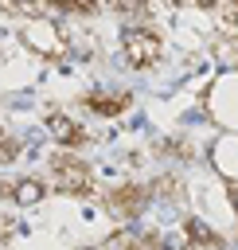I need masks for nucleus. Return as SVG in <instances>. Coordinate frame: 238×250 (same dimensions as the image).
Masks as SVG:
<instances>
[{
    "label": "nucleus",
    "mask_w": 238,
    "mask_h": 250,
    "mask_svg": "<svg viewBox=\"0 0 238 250\" xmlns=\"http://www.w3.org/2000/svg\"><path fill=\"white\" fill-rule=\"evenodd\" d=\"M51 176H55V188L66 191V195H86L90 191V172H86V164L78 156H55Z\"/></svg>",
    "instance_id": "nucleus-1"
},
{
    "label": "nucleus",
    "mask_w": 238,
    "mask_h": 250,
    "mask_svg": "<svg viewBox=\"0 0 238 250\" xmlns=\"http://www.w3.org/2000/svg\"><path fill=\"white\" fill-rule=\"evenodd\" d=\"M121 47H125V59L133 66H148V62L160 59V35L152 27H129L125 39H121Z\"/></svg>",
    "instance_id": "nucleus-2"
},
{
    "label": "nucleus",
    "mask_w": 238,
    "mask_h": 250,
    "mask_svg": "<svg viewBox=\"0 0 238 250\" xmlns=\"http://www.w3.org/2000/svg\"><path fill=\"white\" fill-rule=\"evenodd\" d=\"M23 43H27L31 51H39V55H62V35H59L55 23L43 20V16L27 20V27H23Z\"/></svg>",
    "instance_id": "nucleus-3"
},
{
    "label": "nucleus",
    "mask_w": 238,
    "mask_h": 250,
    "mask_svg": "<svg viewBox=\"0 0 238 250\" xmlns=\"http://www.w3.org/2000/svg\"><path fill=\"white\" fill-rule=\"evenodd\" d=\"M144 199H148V191H144V188L125 184V188H117V191L109 195V211H113V215H121V219H133V215L144 207Z\"/></svg>",
    "instance_id": "nucleus-4"
},
{
    "label": "nucleus",
    "mask_w": 238,
    "mask_h": 250,
    "mask_svg": "<svg viewBox=\"0 0 238 250\" xmlns=\"http://www.w3.org/2000/svg\"><path fill=\"white\" fill-rule=\"evenodd\" d=\"M47 129H51V137H55L59 145H82V141H86V133H82L70 117H62V113H55V117L47 121Z\"/></svg>",
    "instance_id": "nucleus-5"
},
{
    "label": "nucleus",
    "mask_w": 238,
    "mask_h": 250,
    "mask_svg": "<svg viewBox=\"0 0 238 250\" xmlns=\"http://www.w3.org/2000/svg\"><path fill=\"white\" fill-rule=\"evenodd\" d=\"M86 105L94 113H101V117H117L129 105V94H94V98H86Z\"/></svg>",
    "instance_id": "nucleus-6"
},
{
    "label": "nucleus",
    "mask_w": 238,
    "mask_h": 250,
    "mask_svg": "<svg viewBox=\"0 0 238 250\" xmlns=\"http://www.w3.org/2000/svg\"><path fill=\"white\" fill-rule=\"evenodd\" d=\"M183 230H187V238H191L199 250H218V234H215L207 223H199V219H187V223H183Z\"/></svg>",
    "instance_id": "nucleus-7"
},
{
    "label": "nucleus",
    "mask_w": 238,
    "mask_h": 250,
    "mask_svg": "<svg viewBox=\"0 0 238 250\" xmlns=\"http://www.w3.org/2000/svg\"><path fill=\"white\" fill-rule=\"evenodd\" d=\"M12 199H16V203H23V207H35V203L43 199V184H39V180H20Z\"/></svg>",
    "instance_id": "nucleus-8"
},
{
    "label": "nucleus",
    "mask_w": 238,
    "mask_h": 250,
    "mask_svg": "<svg viewBox=\"0 0 238 250\" xmlns=\"http://www.w3.org/2000/svg\"><path fill=\"white\" fill-rule=\"evenodd\" d=\"M105 250H148V238H140L133 230H121V234H113L105 242Z\"/></svg>",
    "instance_id": "nucleus-9"
},
{
    "label": "nucleus",
    "mask_w": 238,
    "mask_h": 250,
    "mask_svg": "<svg viewBox=\"0 0 238 250\" xmlns=\"http://www.w3.org/2000/svg\"><path fill=\"white\" fill-rule=\"evenodd\" d=\"M109 8L121 12V16H133V20L144 16V0H109Z\"/></svg>",
    "instance_id": "nucleus-10"
},
{
    "label": "nucleus",
    "mask_w": 238,
    "mask_h": 250,
    "mask_svg": "<svg viewBox=\"0 0 238 250\" xmlns=\"http://www.w3.org/2000/svg\"><path fill=\"white\" fill-rule=\"evenodd\" d=\"M16 152H20V145H16L12 137H4V133H0V164H8V160H16Z\"/></svg>",
    "instance_id": "nucleus-11"
},
{
    "label": "nucleus",
    "mask_w": 238,
    "mask_h": 250,
    "mask_svg": "<svg viewBox=\"0 0 238 250\" xmlns=\"http://www.w3.org/2000/svg\"><path fill=\"white\" fill-rule=\"evenodd\" d=\"M94 8H98V0H74V8H70V12L86 16V12H94Z\"/></svg>",
    "instance_id": "nucleus-12"
},
{
    "label": "nucleus",
    "mask_w": 238,
    "mask_h": 250,
    "mask_svg": "<svg viewBox=\"0 0 238 250\" xmlns=\"http://www.w3.org/2000/svg\"><path fill=\"white\" fill-rule=\"evenodd\" d=\"M8 195H16V188H12L8 180H0V199H8Z\"/></svg>",
    "instance_id": "nucleus-13"
},
{
    "label": "nucleus",
    "mask_w": 238,
    "mask_h": 250,
    "mask_svg": "<svg viewBox=\"0 0 238 250\" xmlns=\"http://www.w3.org/2000/svg\"><path fill=\"white\" fill-rule=\"evenodd\" d=\"M47 4H55V8H66V12L74 8V0H47Z\"/></svg>",
    "instance_id": "nucleus-14"
},
{
    "label": "nucleus",
    "mask_w": 238,
    "mask_h": 250,
    "mask_svg": "<svg viewBox=\"0 0 238 250\" xmlns=\"http://www.w3.org/2000/svg\"><path fill=\"white\" fill-rule=\"evenodd\" d=\"M230 203H234V211H238V184L230 188Z\"/></svg>",
    "instance_id": "nucleus-15"
}]
</instances>
